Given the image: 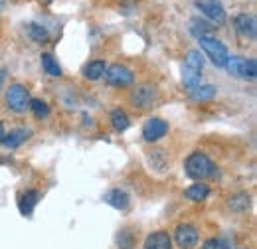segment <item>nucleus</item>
Here are the masks:
<instances>
[{
	"label": "nucleus",
	"mask_w": 257,
	"mask_h": 249,
	"mask_svg": "<svg viewBox=\"0 0 257 249\" xmlns=\"http://www.w3.org/2000/svg\"><path fill=\"white\" fill-rule=\"evenodd\" d=\"M103 198H105L107 204H111V206L117 208V210H127L128 204H131L128 194L125 190H121V188H111Z\"/></svg>",
	"instance_id": "12"
},
{
	"label": "nucleus",
	"mask_w": 257,
	"mask_h": 249,
	"mask_svg": "<svg viewBox=\"0 0 257 249\" xmlns=\"http://www.w3.org/2000/svg\"><path fill=\"white\" fill-rule=\"evenodd\" d=\"M200 79H202V71H196L188 65H182V83H184V87H188V89L198 87Z\"/></svg>",
	"instance_id": "20"
},
{
	"label": "nucleus",
	"mask_w": 257,
	"mask_h": 249,
	"mask_svg": "<svg viewBox=\"0 0 257 249\" xmlns=\"http://www.w3.org/2000/svg\"><path fill=\"white\" fill-rule=\"evenodd\" d=\"M40 60H42V67L46 69V73H50L54 77H60L62 75V67H60V63L56 62V58L52 54H42Z\"/></svg>",
	"instance_id": "23"
},
{
	"label": "nucleus",
	"mask_w": 257,
	"mask_h": 249,
	"mask_svg": "<svg viewBox=\"0 0 257 249\" xmlns=\"http://www.w3.org/2000/svg\"><path fill=\"white\" fill-rule=\"evenodd\" d=\"M38 200H40V194H38L36 190H26V192L22 194L20 202H18L20 214H22V216H32V212H34V208H36V204H38Z\"/></svg>",
	"instance_id": "13"
},
{
	"label": "nucleus",
	"mask_w": 257,
	"mask_h": 249,
	"mask_svg": "<svg viewBox=\"0 0 257 249\" xmlns=\"http://www.w3.org/2000/svg\"><path fill=\"white\" fill-rule=\"evenodd\" d=\"M245 58H241V56H231V58H227V62H225V69L233 75V77H239V79H243V71H245Z\"/></svg>",
	"instance_id": "18"
},
{
	"label": "nucleus",
	"mask_w": 257,
	"mask_h": 249,
	"mask_svg": "<svg viewBox=\"0 0 257 249\" xmlns=\"http://www.w3.org/2000/svg\"><path fill=\"white\" fill-rule=\"evenodd\" d=\"M249 204H251V198L245 194V192H239V194H235V196H231L229 200H227V208L231 210V212H247L249 210Z\"/></svg>",
	"instance_id": "16"
},
{
	"label": "nucleus",
	"mask_w": 257,
	"mask_h": 249,
	"mask_svg": "<svg viewBox=\"0 0 257 249\" xmlns=\"http://www.w3.org/2000/svg\"><path fill=\"white\" fill-rule=\"evenodd\" d=\"M30 137H32V131H30V129H12L10 133L4 135L2 145H4L6 149H18V147H22Z\"/></svg>",
	"instance_id": "10"
},
{
	"label": "nucleus",
	"mask_w": 257,
	"mask_h": 249,
	"mask_svg": "<svg viewBox=\"0 0 257 249\" xmlns=\"http://www.w3.org/2000/svg\"><path fill=\"white\" fill-rule=\"evenodd\" d=\"M145 249H172V235L166 231H153L145 239Z\"/></svg>",
	"instance_id": "11"
},
{
	"label": "nucleus",
	"mask_w": 257,
	"mask_h": 249,
	"mask_svg": "<svg viewBox=\"0 0 257 249\" xmlns=\"http://www.w3.org/2000/svg\"><path fill=\"white\" fill-rule=\"evenodd\" d=\"M198 42H200V48L204 50V54L210 58V62L214 63L216 67H225V62H227L229 54H227V48L220 40L210 36V38H200Z\"/></svg>",
	"instance_id": "2"
},
{
	"label": "nucleus",
	"mask_w": 257,
	"mask_h": 249,
	"mask_svg": "<svg viewBox=\"0 0 257 249\" xmlns=\"http://www.w3.org/2000/svg\"><path fill=\"white\" fill-rule=\"evenodd\" d=\"M194 6L212 22V24H224L225 22V8L220 0H196Z\"/></svg>",
	"instance_id": "6"
},
{
	"label": "nucleus",
	"mask_w": 257,
	"mask_h": 249,
	"mask_svg": "<svg viewBox=\"0 0 257 249\" xmlns=\"http://www.w3.org/2000/svg\"><path fill=\"white\" fill-rule=\"evenodd\" d=\"M6 103L14 113H26L28 105H30V93L22 83H12L6 89Z\"/></svg>",
	"instance_id": "3"
},
{
	"label": "nucleus",
	"mask_w": 257,
	"mask_h": 249,
	"mask_svg": "<svg viewBox=\"0 0 257 249\" xmlns=\"http://www.w3.org/2000/svg\"><path fill=\"white\" fill-rule=\"evenodd\" d=\"M157 97H159V89H157L155 85L143 83V85H137V87L131 91L128 101H131V105H135V107H139V109H149V107L157 101Z\"/></svg>",
	"instance_id": "4"
},
{
	"label": "nucleus",
	"mask_w": 257,
	"mask_h": 249,
	"mask_svg": "<svg viewBox=\"0 0 257 249\" xmlns=\"http://www.w3.org/2000/svg\"><path fill=\"white\" fill-rule=\"evenodd\" d=\"M184 170L192 180H208L216 176V164L212 162V158L204 153H192L184 162Z\"/></svg>",
	"instance_id": "1"
},
{
	"label": "nucleus",
	"mask_w": 257,
	"mask_h": 249,
	"mask_svg": "<svg viewBox=\"0 0 257 249\" xmlns=\"http://www.w3.org/2000/svg\"><path fill=\"white\" fill-rule=\"evenodd\" d=\"M26 34L32 38L34 42H38V44H44V42L50 40V32L46 30L42 24H38V22H30L26 26Z\"/></svg>",
	"instance_id": "21"
},
{
	"label": "nucleus",
	"mask_w": 257,
	"mask_h": 249,
	"mask_svg": "<svg viewBox=\"0 0 257 249\" xmlns=\"http://www.w3.org/2000/svg\"><path fill=\"white\" fill-rule=\"evenodd\" d=\"M105 79H107V83H109V85L123 89V87H128V85H133V81H135V73L128 69L127 65L115 63V65H111V67L107 69V73H105Z\"/></svg>",
	"instance_id": "5"
},
{
	"label": "nucleus",
	"mask_w": 257,
	"mask_h": 249,
	"mask_svg": "<svg viewBox=\"0 0 257 249\" xmlns=\"http://www.w3.org/2000/svg\"><path fill=\"white\" fill-rule=\"evenodd\" d=\"M105 69H107V63L105 60H93L83 67V77L89 79V81H97L105 75Z\"/></svg>",
	"instance_id": "14"
},
{
	"label": "nucleus",
	"mask_w": 257,
	"mask_h": 249,
	"mask_svg": "<svg viewBox=\"0 0 257 249\" xmlns=\"http://www.w3.org/2000/svg\"><path fill=\"white\" fill-rule=\"evenodd\" d=\"M184 196H186L190 202H204V200L210 196V188L206 186L204 182H196V184L186 188Z\"/></svg>",
	"instance_id": "17"
},
{
	"label": "nucleus",
	"mask_w": 257,
	"mask_h": 249,
	"mask_svg": "<svg viewBox=\"0 0 257 249\" xmlns=\"http://www.w3.org/2000/svg\"><path fill=\"white\" fill-rule=\"evenodd\" d=\"M6 75H8V71H6V69H0V89H2L4 81H6Z\"/></svg>",
	"instance_id": "28"
},
{
	"label": "nucleus",
	"mask_w": 257,
	"mask_h": 249,
	"mask_svg": "<svg viewBox=\"0 0 257 249\" xmlns=\"http://www.w3.org/2000/svg\"><path fill=\"white\" fill-rule=\"evenodd\" d=\"M174 241L180 249H192L198 245V229L190 223H180L174 229Z\"/></svg>",
	"instance_id": "7"
},
{
	"label": "nucleus",
	"mask_w": 257,
	"mask_h": 249,
	"mask_svg": "<svg viewBox=\"0 0 257 249\" xmlns=\"http://www.w3.org/2000/svg\"><path fill=\"white\" fill-rule=\"evenodd\" d=\"M2 4H4V0H0V8H2Z\"/></svg>",
	"instance_id": "30"
},
{
	"label": "nucleus",
	"mask_w": 257,
	"mask_h": 249,
	"mask_svg": "<svg viewBox=\"0 0 257 249\" xmlns=\"http://www.w3.org/2000/svg\"><path fill=\"white\" fill-rule=\"evenodd\" d=\"M229 247H231V243L225 237H212V239H208L202 245V249H229Z\"/></svg>",
	"instance_id": "26"
},
{
	"label": "nucleus",
	"mask_w": 257,
	"mask_h": 249,
	"mask_svg": "<svg viewBox=\"0 0 257 249\" xmlns=\"http://www.w3.org/2000/svg\"><path fill=\"white\" fill-rule=\"evenodd\" d=\"M28 109L32 111V115L36 119H46V117L50 115V107H48V103L42 101V99H30Z\"/></svg>",
	"instance_id": "24"
},
{
	"label": "nucleus",
	"mask_w": 257,
	"mask_h": 249,
	"mask_svg": "<svg viewBox=\"0 0 257 249\" xmlns=\"http://www.w3.org/2000/svg\"><path fill=\"white\" fill-rule=\"evenodd\" d=\"M233 26L239 36L247 38V40H255L257 36V22H255V16L251 12H241L233 18Z\"/></svg>",
	"instance_id": "8"
},
{
	"label": "nucleus",
	"mask_w": 257,
	"mask_h": 249,
	"mask_svg": "<svg viewBox=\"0 0 257 249\" xmlns=\"http://www.w3.org/2000/svg\"><path fill=\"white\" fill-rule=\"evenodd\" d=\"M237 249H245V247H237Z\"/></svg>",
	"instance_id": "31"
},
{
	"label": "nucleus",
	"mask_w": 257,
	"mask_h": 249,
	"mask_svg": "<svg viewBox=\"0 0 257 249\" xmlns=\"http://www.w3.org/2000/svg\"><path fill=\"white\" fill-rule=\"evenodd\" d=\"M204 56L198 52V50H190L188 54H186V58H184V65H188V67H192L196 71H202V67H204Z\"/></svg>",
	"instance_id": "25"
},
{
	"label": "nucleus",
	"mask_w": 257,
	"mask_h": 249,
	"mask_svg": "<svg viewBox=\"0 0 257 249\" xmlns=\"http://www.w3.org/2000/svg\"><path fill=\"white\" fill-rule=\"evenodd\" d=\"M212 32H214V26L208 24L206 20L196 18V20H192V24H190V34H192L196 40H200V38H210Z\"/></svg>",
	"instance_id": "19"
},
{
	"label": "nucleus",
	"mask_w": 257,
	"mask_h": 249,
	"mask_svg": "<svg viewBox=\"0 0 257 249\" xmlns=\"http://www.w3.org/2000/svg\"><path fill=\"white\" fill-rule=\"evenodd\" d=\"M255 77H257V62L255 60H247L245 62V71H243V79L255 81Z\"/></svg>",
	"instance_id": "27"
},
{
	"label": "nucleus",
	"mask_w": 257,
	"mask_h": 249,
	"mask_svg": "<svg viewBox=\"0 0 257 249\" xmlns=\"http://www.w3.org/2000/svg\"><path fill=\"white\" fill-rule=\"evenodd\" d=\"M111 125H113L115 131L123 133V131H127L128 129L131 121H128L127 113H125L123 109H113V111H111Z\"/></svg>",
	"instance_id": "22"
},
{
	"label": "nucleus",
	"mask_w": 257,
	"mask_h": 249,
	"mask_svg": "<svg viewBox=\"0 0 257 249\" xmlns=\"http://www.w3.org/2000/svg\"><path fill=\"white\" fill-rule=\"evenodd\" d=\"M218 93L216 85H198L190 89V99L196 101V103H204V101H212Z\"/></svg>",
	"instance_id": "15"
},
{
	"label": "nucleus",
	"mask_w": 257,
	"mask_h": 249,
	"mask_svg": "<svg viewBox=\"0 0 257 249\" xmlns=\"http://www.w3.org/2000/svg\"><path fill=\"white\" fill-rule=\"evenodd\" d=\"M4 135H6V131H4V125L0 123V145H2V141H4Z\"/></svg>",
	"instance_id": "29"
},
{
	"label": "nucleus",
	"mask_w": 257,
	"mask_h": 249,
	"mask_svg": "<svg viewBox=\"0 0 257 249\" xmlns=\"http://www.w3.org/2000/svg\"><path fill=\"white\" fill-rule=\"evenodd\" d=\"M166 133H168V123L164 119H159V117H153V119H149L147 123L143 125V139L147 143L159 141Z\"/></svg>",
	"instance_id": "9"
}]
</instances>
